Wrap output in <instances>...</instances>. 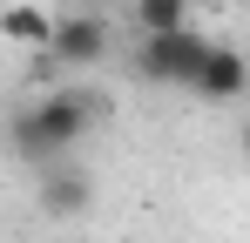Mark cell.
<instances>
[{"instance_id":"obj_5","label":"cell","mask_w":250,"mask_h":243,"mask_svg":"<svg viewBox=\"0 0 250 243\" xmlns=\"http://www.w3.org/2000/svg\"><path fill=\"white\" fill-rule=\"evenodd\" d=\"M88 202H95V189H88V176H82V169H68V162L41 169V209L54 216V223H75Z\"/></svg>"},{"instance_id":"obj_3","label":"cell","mask_w":250,"mask_h":243,"mask_svg":"<svg viewBox=\"0 0 250 243\" xmlns=\"http://www.w3.org/2000/svg\"><path fill=\"white\" fill-rule=\"evenodd\" d=\"M108 47H115V34H108L102 14H61V20H54V40L34 54V61H41L34 75L47 81L54 68H95V61H108Z\"/></svg>"},{"instance_id":"obj_2","label":"cell","mask_w":250,"mask_h":243,"mask_svg":"<svg viewBox=\"0 0 250 243\" xmlns=\"http://www.w3.org/2000/svg\"><path fill=\"white\" fill-rule=\"evenodd\" d=\"M209 40L196 27H169V34H142L135 47V81H156V88H189L203 68Z\"/></svg>"},{"instance_id":"obj_1","label":"cell","mask_w":250,"mask_h":243,"mask_svg":"<svg viewBox=\"0 0 250 243\" xmlns=\"http://www.w3.org/2000/svg\"><path fill=\"white\" fill-rule=\"evenodd\" d=\"M95 122H102V101H95V95H82V88H47L34 108L14 115V156L34 162V169H54V162L75 156V142H82Z\"/></svg>"},{"instance_id":"obj_6","label":"cell","mask_w":250,"mask_h":243,"mask_svg":"<svg viewBox=\"0 0 250 243\" xmlns=\"http://www.w3.org/2000/svg\"><path fill=\"white\" fill-rule=\"evenodd\" d=\"M0 34L14 40V47H34V54H41L47 40H54V14H41V7H7V14H0Z\"/></svg>"},{"instance_id":"obj_7","label":"cell","mask_w":250,"mask_h":243,"mask_svg":"<svg viewBox=\"0 0 250 243\" xmlns=\"http://www.w3.org/2000/svg\"><path fill=\"white\" fill-rule=\"evenodd\" d=\"M135 27L142 34H169V27H189V0H128Z\"/></svg>"},{"instance_id":"obj_4","label":"cell","mask_w":250,"mask_h":243,"mask_svg":"<svg viewBox=\"0 0 250 243\" xmlns=\"http://www.w3.org/2000/svg\"><path fill=\"white\" fill-rule=\"evenodd\" d=\"M189 95H203V101H244V95H250V61H244V47L209 40V54H203V68H196V81H189Z\"/></svg>"},{"instance_id":"obj_8","label":"cell","mask_w":250,"mask_h":243,"mask_svg":"<svg viewBox=\"0 0 250 243\" xmlns=\"http://www.w3.org/2000/svg\"><path fill=\"white\" fill-rule=\"evenodd\" d=\"M244 156H250V122H244Z\"/></svg>"}]
</instances>
